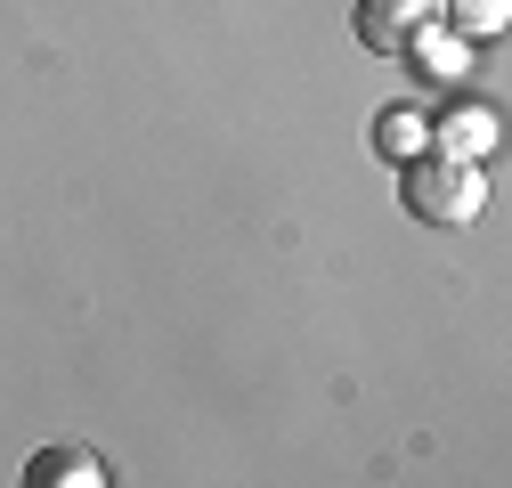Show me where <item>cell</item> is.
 I'll return each instance as SVG.
<instances>
[{
  "label": "cell",
  "instance_id": "8992f818",
  "mask_svg": "<svg viewBox=\"0 0 512 488\" xmlns=\"http://www.w3.org/2000/svg\"><path fill=\"white\" fill-rule=\"evenodd\" d=\"M447 139H456V147L464 139H488V114H456V122H447Z\"/></svg>",
  "mask_w": 512,
  "mask_h": 488
},
{
  "label": "cell",
  "instance_id": "7a4b0ae2",
  "mask_svg": "<svg viewBox=\"0 0 512 488\" xmlns=\"http://www.w3.org/2000/svg\"><path fill=\"white\" fill-rule=\"evenodd\" d=\"M431 9H439V0H358V41L374 57H407V49H423Z\"/></svg>",
  "mask_w": 512,
  "mask_h": 488
},
{
  "label": "cell",
  "instance_id": "5b68a950",
  "mask_svg": "<svg viewBox=\"0 0 512 488\" xmlns=\"http://www.w3.org/2000/svg\"><path fill=\"white\" fill-rule=\"evenodd\" d=\"M374 139H382V155L399 163V155H415V139H423V122H415V114H382V122H374Z\"/></svg>",
  "mask_w": 512,
  "mask_h": 488
},
{
  "label": "cell",
  "instance_id": "3957f363",
  "mask_svg": "<svg viewBox=\"0 0 512 488\" xmlns=\"http://www.w3.org/2000/svg\"><path fill=\"white\" fill-rule=\"evenodd\" d=\"M25 480H33V488H57V480H82V488H98L106 472H98V456H90V448H41V456L25 464Z\"/></svg>",
  "mask_w": 512,
  "mask_h": 488
},
{
  "label": "cell",
  "instance_id": "6da1fadb",
  "mask_svg": "<svg viewBox=\"0 0 512 488\" xmlns=\"http://www.w3.org/2000/svg\"><path fill=\"white\" fill-rule=\"evenodd\" d=\"M399 196H407V212H415V220H431V228H472V220H480V204H488L472 155H407Z\"/></svg>",
  "mask_w": 512,
  "mask_h": 488
},
{
  "label": "cell",
  "instance_id": "277c9868",
  "mask_svg": "<svg viewBox=\"0 0 512 488\" xmlns=\"http://www.w3.org/2000/svg\"><path fill=\"white\" fill-rule=\"evenodd\" d=\"M439 9H447V25H456L464 41H488V33H504L512 0H439Z\"/></svg>",
  "mask_w": 512,
  "mask_h": 488
}]
</instances>
